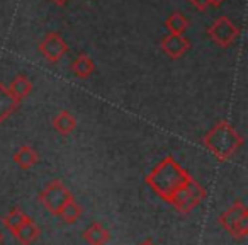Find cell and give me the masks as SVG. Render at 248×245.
I'll return each instance as SVG.
<instances>
[{"mask_svg": "<svg viewBox=\"0 0 248 245\" xmlns=\"http://www.w3.org/2000/svg\"><path fill=\"white\" fill-rule=\"evenodd\" d=\"M190 174L177 163L172 155L165 157L148 176L145 177V182L167 203H172V199L192 180Z\"/></svg>", "mask_w": 248, "mask_h": 245, "instance_id": "cell-1", "label": "cell"}, {"mask_svg": "<svg viewBox=\"0 0 248 245\" xmlns=\"http://www.w3.org/2000/svg\"><path fill=\"white\" fill-rule=\"evenodd\" d=\"M202 143L217 160H230L241 148L243 136L223 119L206 133Z\"/></svg>", "mask_w": 248, "mask_h": 245, "instance_id": "cell-2", "label": "cell"}, {"mask_svg": "<svg viewBox=\"0 0 248 245\" xmlns=\"http://www.w3.org/2000/svg\"><path fill=\"white\" fill-rule=\"evenodd\" d=\"M221 227H224V230L231 235V237L245 238L248 235V210L245 206L243 201H234L224 213H221L219 216Z\"/></svg>", "mask_w": 248, "mask_h": 245, "instance_id": "cell-3", "label": "cell"}, {"mask_svg": "<svg viewBox=\"0 0 248 245\" xmlns=\"http://www.w3.org/2000/svg\"><path fill=\"white\" fill-rule=\"evenodd\" d=\"M73 199V194L60 179H55L39 193V201L49 211V213L58 216L66 203Z\"/></svg>", "mask_w": 248, "mask_h": 245, "instance_id": "cell-4", "label": "cell"}, {"mask_svg": "<svg viewBox=\"0 0 248 245\" xmlns=\"http://www.w3.org/2000/svg\"><path fill=\"white\" fill-rule=\"evenodd\" d=\"M204 197H206V189H204L197 180L192 179L175 197H173L170 204H172L179 213L187 214V213H190L194 208L199 206Z\"/></svg>", "mask_w": 248, "mask_h": 245, "instance_id": "cell-5", "label": "cell"}, {"mask_svg": "<svg viewBox=\"0 0 248 245\" xmlns=\"http://www.w3.org/2000/svg\"><path fill=\"white\" fill-rule=\"evenodd\" d=\"M207 36L216 43L221 48H228L231 46L240 36V28L234 24L231 19H228L226 16L217 17L213 24L207 28Z\"/></svg>", "mask_w": 248, "mask_h": 245, "instance_id": "cell-6", "label": "cell"}, {"mask_svg": "<svg viewBox=\"0 0 248 245\" xmlns=\"http://www.w3.org/2000/svg\"><path fill=\"white\" fill-rule=\"evenodd\" d=\"M38 51L45 60L56 63L68 51V45L65 43V39H63V36L60 33L51 31L41 39V43L38 45Z\"/></svg>", "mask_w": 248, "mask_h": 245, "instance_id": "cell-7", "label": "cell"}, {"mask_svg": "<svg viewBox=\"0 0 248 245\" xmlns=\"http://www.w3.org/2000/svg\"><path fill=\"white\" fill-rule=\"evenodd\" d=\"M160 48L170 58H180L190 49V41L184 34H169L162 39Z\"/></svg>", "mask_w": 248, "mask_h": 245, "instance_id": "cell-8", "label": "cell"}, {"mask_svg": "<svg viewBox=\"0 0 248 245\" xmlns=\"http://www.w3.org/2000/svg\"><path fill=\"white\" fill-rule=\"evenodd\" d=\"M12 235L17 238V242L21 245H31L32 242L39 237V227L31 220V218L26 216L24 221L12 231Z\"/></svg>", "mask_w": 248, "mask_h": 245, "instance_id": "cell-9", "label": "cell"}, {"mask_svg": "<svg viewBox=\"0 0 248 245\" xmlns=\"http://www.w3.org/2000/svg\"><path fill=\"white\" fill-rule=\"evenodd\" d=\"M82 237L89 245H106L110 240L109 230L102 223H99V221H92L87 227V230L83 231Z\"/></svg>", "mask_w": 248, "mask_h": 245, "instance_id": "cell-10", "label": "cell"}, {"mask_svg": "<svg viewBox=\"0 0 248 245\" xmlns=\"http://www.w3.org/2000/svg\"><path fill=\"white\" fill-rule=\"evenodd\" d=\"M19 104H21V100L16 99L9 90V87L0 82V123H4L17 109Z\"/></svg>", "mask_w": 248, "mask_h": 245, "instance_id": "cell-11", "label": "cell"}, {"mask_svg": "<svg viewBox=\"0 0 248 245\" xmlns=\"http://www.w3.org/2000/svg\"><path fill=\"white\" fill-rule=\"evenodd\" d=\"M14 163H17L19 169L22 170H29L31 167H34L39 162V155L31 145H22L17 148V152L12 157Z\"/></svg>", "mask_w": 248, "mask_h": 245, "instance_id": "cell-12", "label": "cell"}, {"mask_svg": "<svg viewBox=\"0 0 248 245\" xmlns=\"http://www.w3.org/2000/svg\"><path fill=\"white\" fill-rule=\"evenodd\" d=\"M53 128H55L62 136H68L70 133L77 128L75 116H72L68 111H60V113L53 117Z\"/></svg>", "mask_w": 248, "mask_h": 245, "instance_id": "cell-13", "label": "cell"}, {"mask_svg": "<svg viewBox=\"0 0 248 245\" xmlns=\"http://www.w3.org/2000/svg\"><path fill=\"white\" fill-rule=\"evenodd\" d=\"M93 70H95V63H93V60L90 58L89 55H85V53L78 55L72 63V72L75 73L78 79H87V77H90L93 73Z\"/></svg>", "mask_w": 248, "mask_h": 245, "instance_id": "cell-14", "label": "cell"}, {"mask_svg": "<svg viewBox=\"0 0 248 245\" xmlns=\"http://www.w3.org/2000/svg\"><path fill=\"white\" fill-rule=\"evenodd\" d=\"M9 90H11V94L16 97L17 100H22V99H26V97L31 94V90H32V82H31V79H28L26 75H17V77H14L12 79V82H11V85H9Z\"/></svg>", "mask_w": 248, "mask_h": 245, "instance_id": "cell-15", "label": "cell"}, {"mask_svg": "<svg viewBox=\"0 0 248 245\" xmlns=\"http://www.w3.org/2000/svg\"><path fill=\"white\" fill-rule=\"evenodd\" d=\"M82 213H83L82 206H80V204L77 203L75 199H72L70 203H66L65 206H63V210L60 211L58 216L62 218L65 223L73 225V223H77L80 218H82Z\"/></svg>", "mask_w": 248, "mask_h": 245, "instance_id": "cell-16", "label": "cell"}, {"mask_svg": "<svg viewBox=\"0 0 248 245\" xmlns=\"http://www.w3.org/2000/svg\"><path fill=\"white\" fill-rule=\"evenodd\" d=\"M165 26L169 28L170 34H184L187 31V28H189V21L180 12H173L170 17H167Z\"/></svg>", "mask_w": 248, "mask_h": 245, "instance_id": "cell-17", "label": "cell"}, {"mask_svg": "<svg viewBox=\"0 0 248 245\" xmlns=\"http://www.w3.org/2000/svg\"><path fill=\"white\" fill-rule=\"evenodd\" d=\"M26 216H28V214H26L24 211L21 210V208L14 206L7 214H5L4 218H2V223H4V227L7 228V230H11V233H12V231H14L16 228H17L19 225L24 221Z\"/></svg>", "mask_w": 248, "mask_h": 245, "instance_id": "cell-18", "label": "cell"}, {"mask_svg": "<svg viewBox=\"0 0 248 245\" xmlns=\"http://www.w3.org/2000/svg\"><path fill=\"white\" fill-rule=\"evenodd\" d=\"M197 11H206L209 7V0H189Z\"/></svg>", "mask_w": 248, "mask_h": 245, "instance_id": "cell-19", "label": "cell"}, {"mask_svg": "<svg viewBox=\"0 0 248 245\" xmlns=\"http://www.w3.org/2000/svg\"><path fill=\"white\" fill-rule=\"evenodd\" d=\"M138 245H156V244L153 242V238H152V237H146L145 240H141Z\"/></svg>", "mask_w": 248, "mask_h": 245, "instance_id": "cell-20", "label": "cell"}, {"mask_svg": "<svg viewBox=\"0 0 248 245\" xmlns=\"http://www.w3.org/2000/svg\"><path fill=\"white\" fill-rule=\"evenodd\" d=\"M224 0H209V5H214V7H219Z\"/></svg>", "mask_w": 248, "mask_h": 245, "instance_id": "cell-21", "label": "cell"}, {"mask_svg": "<svg viewBox=\"0 0 248 245\" xmlns=\"http://www.w3.org/2000/svg\"><path fill=\"white\" fill-rule=\"evenodd\" d=\"M53 2H55V4H58V5H65L68 0H53Z\"/></svg>", "mask_w": 248, "mask_h": 245, "instance_id": "cell-22", "label": "cell"}, {"mask_svg": "<svg viewBox=\"0 0 248 245\" xmlns=\"http://www.w3.org/2000/svg\"><path fill=\"white\" fill-rule=\"evenodd\" d=\"M4 242V235H2V231H0V244Z\"/></svg>", "mask_w": 248, "mask_h": 245, "instance_id": "cell-23", "label": "cell"}]
</instances>
